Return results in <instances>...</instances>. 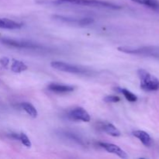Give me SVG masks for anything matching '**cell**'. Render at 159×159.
<instances>
[{
	"label": "cell",
	"mask_w": 159,
	"mask_h": 159,
	"mask_svg": "<svg viewBox=\"0 0 159 159\" xmlns=\"http://www.w3.org/2000/svg\"><path fill=\"white\" fill-rule=\"evenodd\" d=\"M103 101L106 102H118L120 99L116 96H107L103 98Z\"/></svg>",
	"instance_id": "ac0fdd59"
},
{
	"label": "cell",
	"mask_w": 159,
	"mask_h": 159,
	"mask_svg": "<svg viewBox=\"0 0 159 159\" xmlns=\"http://www.w3.org/2000/svg\"><path fill=\"white\" fill-rule=\"evenodd\" d=\"M51 66L56 70L65 72L71 73L76 75H89L91 74V71L88 68L79 65H71L63 61H52L51 62Z\"/></svg>",
	"instance_id": "277c9868"
},
{
	"label": "cell",
	"mask_w": 159,
	"mask_h": 159,
	"mask_svg": "<svg viewBox=\"0 0 159 159\" xmlns=\"http://www.w3.org/2000/svg\"><path fill=\"white\" fill-rule=\"evenodd\" d=\"M132 134L135 138L139 139L140 141L146 147H151L153 144V140H152V137L149 135L148 133L144 131V130H134Z\"/></svg>",
	"instance_id": "9c48e42d"
},
{
	"label": "cell",
	"mask_w": 159,
	"mask_h": 159,
	"mask_svg": "<svg viewBox=\"0 0 159 159\" xmlns=\"http://www.w3.org/2000/svg\"><path fill=\"white\" fill-rule=\"evenodd\" d=\"M17 140L20 141V142H21L25 147L28 148H31V146H32V144H31V141L30 140V138H28L27 135L25 133H23V132L18 134V138H17Z\"/></svg>",
	"instance_id": "2e32d148"
},
{
	"label": "cell",
	"mask_w": 159,
	"mask_h": 159,
	"mask_svg": "<svg viewBox=\"0 0 159 159\" xmlns=\"http://www.w3.org/2000/svg\"><path fill=\"white\" fill-rule=\"evenodd\" d=\"M118 51L126 53V54L149 56V57L159 58V48H155V47H143V48L119 47Z\"/></svg>",
	"instance_id": "5b68a950"
},
{
	"label": "cell",
	"mask_w": 159,
	"mask_h": 159,
	"mask_svg": "<svg viewBox=\"0 0 159 159\" xmlns=\"http://www.w3.org/2000/svg\"><path fill=\"white\" fill-rule=\"evenodd\" d=\"M140 79V85L146 92H155L159 90V79L148 71L140 68L138 71Z\"/></svg>",
	"instance_id": "7a4b0ae2"
},
{
	"label": "cell",
	"mask_w": 159,
	"mask_h": 159,
	"mask_svg": "<svg viewBox=\"0 0 159 159\" xmlns=\"http://www.w3.org/2000/svg\"><path fill=\"white\" fill-rule=\"evenodd\" d=\"M116 90L120 93H122L124 95V96L125 97V99L127 101L130 102H134L138 100V96L135 94H134L133 93H131L130 91H129L127 89H122V88H116Z\"/></svg>",
	"instance_id": "9a60e30c"
},
{
	"label": "cell",
	"mask_w": 159,
	"mask_h": 159,
	"mask_svg": "<svg viewBox=\"0 0 159 159\" xmlns=\"http://www.w3.org/2000/svg\"><path fill=\"white\" fill-rule=\"evenodd\" d=\"M21 107L23 108V110L32 118H36L38 116V112H37V110H36L35 107H34L32 104L30 103V102H22Z\"/></svg>",
	"instance_id": "5bb4252c"
},
{
	"label": "cell",
	"mask_w": 159,
	"mask_h": 159,
	"mask_svg": "<svg viewBox=\"0 0 159 159\" xmlns=\"http://www.w3.org/2000/svg\"><path fill=\"white\" fill-rule=\"evenodd\" d=\"M9 62H10V60H9V58H8L6 57H3L0 59V64L3 67H7L9 65Z\"/></svg>",
	"instance_id": "d6986e66"
},
{
	"label": "cell",
	"mask_w": 159,
	"mask_h": 159,
	"mask_svg": "<svg viewBox=\"0 0 159 159\" xmlns=\"http://www.w3.org/2000/svg\"><path fill=\"white\" fill-rule=\"evenodd\" d=\"M1 42L6 46L11 47L14 48H19V49H26V50H43L44 48L41 46L39 43L35 42L30 41V40H19V39L13 38H7V37H3L1 38Z\"/></svg>",
	"instance_id": "3957f363"
},
{
	"label": "cell",
	"mask_w": 159,
	"mask_h": 159,
	"mask_svg": "<svg viewBox=\"0 0 159 159\" xmlns=\"http://www.w3.org/2000/svg\"><path fill=\"white\" fill-rule=\"evenodd\" d=\"M58 134L61 136L63 137V138H66V139L68 140H70V141H74L75 143L79 144V145L85 146V141H83V139H82L79 134L74 133V132L68 131V130H60Z\"/></svg>",
	"instance_id": "30bf717a"
},
{
	"label": "cell",
	"mask_w": 159,
	"mask_h": 159,
	"mask_svg": "<svg viewBox=\"0 0 159 159\" xmlns=\"http://www.w3.org/2000/svg\"><path fill=\"white\" fill-rule=\"evenodd\" d=\"M131 1L134 2H136V3H138V4H140V5H144V2H143V0H131Z\"/></svg>",
	"instance_id": "ffe728a7"
},
{
	"label": "cell",
	"mask_w": 159,
	"mask_h": 159,
	"mask_svg": "<svg viewBox=\"0 0 159 159\" xmlns=\"http://www.w3.org/2000/svg\"><path fill=\"white\" fill-rule=\"evenodd\" d=\"M68 117L73 120L82 121V122H89L91 120L89 113L82 107H76L70 110L68 113Z\"/></svg>",
	"instance_id": "8992f818"
},
{
	"label": "cell",
	"mask_w": 159,
	"mask_h": 159,
	"mask_svg": "<svg viewBox=\"0 0 159 159\" xmlns=\"http://www.w3.org/2000/svg\"><path fill=\"white\" fill-rule=\"evenodd\" d=\"M28 66L21 61L12 59V65H11V70L15 73H21L23 71H26Z\"/></svg>",
	"instance_id": "4fadbf2b"
},
{
	"label": "cell",
	"mask_w": 159,
	"mask_h": 159,
	"mask_svg": "<svg viewBox=\"0 0 159 159\" xmlns=\"http://www.w3.org/2000/svg\"><path fill=\"white\" fill-rule=\"evenodd\" d=\"M53 3L56 5H75V6H91V7L107 8L110 9H120L121 6L114 3L102 0H54Z\"/></svg>",
	"instance_id": "6da1fadb"
},
{
	"label": "cell",
	"mask_w": 159,
	"mask_h": 159,
	"mask_svg": "<svg viewBox=\"0 0 159 159\" xmlns=\"http://www.w3.org/2000/svg\"><path fill=\"white\" fill-rule=\"evenodd\" d=\"M23 24L22 23L14 21L12 20L6 18H0V28L6 30H16L20 29L23 27Z\"/></svg>",
	"instance_id": "8fae6325"
},
{
	"label": "cell",
	"mask_w": 159,
	"mask_h": 159,
	"mask_svg": "<svg viewBox=\"0 0 159 159\" xmlns=\"http://www.w3.org/2000/svg\"><path fill=\"white\" fill-rule=\"evenodd\" d=\"M143 2H144V6L159 10V2L158 0H143Z\"/></svg>",
	"instance_id": "e0dca14e"
},
{
	"label": "cell",
	"mask_w": 159,
	"mask_h": 159,
	"mask_svg": "<svg viewBox=\"0 0 159 159\" xmlns=\"http://www.w3.org/2000/svg\"><path fill=\"white\" fill-rule=\"evenodd\" d=\"M102 129L105 133L110 135V136L120 137L121 135L120 131L113 124H110V123H106V124H104L102 125Z\"/></svg>",
	"instance_id": "7c38bea8"
},
{
	"label": "cell",
	"mask_w": 159,
	"mask_h": 159,
	"mask_svg": "<svg viewBox=\"0 0 159 159\" xmlns=\"http://www.w3.org/2000/svg\"><path fill=\"white\" fill-rule=\"evenodd\" d=\"M99 145L103 149H105L107 152L109 153L113 154V155H117L118 157L121 158H127L128 155H127V152L123 150L122 148L119 147L118 145H116L114 144H111V143H106V142H99Z\"/></svg>",
	"instance_id": "52a82bcc"
},
{
	"label": "cell",
	"mask_w": 159,
	"mask_h": 159,
	"mask_svg": "<svg viewBox=\"0 0 159 159\" xmlns=\"http://www.w3.org/2000/svg\"><path fill=\"white\" fill-rule=\"evenodd\" d=\"M48 89L56 93H68L74 91L75 87L70 85L53 82V83H50L48 85Z\"/></svg>",
	"instance_id": "ba28073f"
}]
</instances>
